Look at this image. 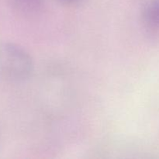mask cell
I'll return each instance as SVG.
<instances>
[{
    "instance_id": "3",
    "label": "cell",
    "mask_w": 159,
    "mask_h": 159,
    "mask_svg": "<svg viewBox=\"0 0 159 159\" xmlns=\"http://www.w3.org/2000/svg\"><path fill=\"white\" fill-rule=\"evenodd\" d=\"M11 9L22 16H34L42 10L45 0H7Z\"/></svg>"
},
{
    "instance_id": "2",
    "label": "cell",
    "mask_w": 159,
    "mask_h": 159,
    "mask_svg": "<svg viewBox=\"0 0 159 159\" xmlns=\"http://www.w3.org/2000/svg\"><path fill=\"white\" fill-rule=\"evenodd\" d=\"M141 22L146 32L159 37V0H148L141 11Z\"/></svg>"
},
{
    "instance_id": "4",
    "label": "cell",
    "mask_w": 159,
    "mask_h": 159,
    "mask_svg": "<svg viewBox=\"0 0 159 159\" xmlns=\"http://www.w3.org/2000/svg\"><path fill=\"white\" fill-rule=\"evenodd\" d=\"M60 4L68 7H75L84 4L86 0H57Z\"/></svg>"
},
{
    "instance_id": "1",
    "label": "cell",
    "mask_w": 159,
    "mask_h": 159,
    "mask_svg": "<svg viewBox=\"0 0 159 159\" xmlns=\"http://www.w3.org/2000/svg\"><path fill=\"white\" fill-rule=\"evenodd\" d=\"M34 71L30 54L19 44L0 41V82L21 83L27 80Z\"/></svg>"
}]
</instances>
